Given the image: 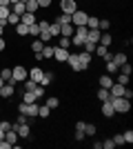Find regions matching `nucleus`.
Here are the masks:
<instances>
[{
    "mask_svg": "<svg viewBox=\"0 0 133 149\" xmlns=\"http://www.w3.org/2000/svg\"><path fill=\"white\" fill-rule=\"evenodd\" d=\"M36 22H38L40 31H42V29H49V22H47V20H36Z\"/></svg>",
    "mask_w": 133,
    "mask_h": 149,
    "instance_id": "47",
    "label": "nucleus"
},
{
    "mask_svg": "<svg viewBox=\"0 0 133 149\" xmlns=\"http://www.w3.org/2000/svg\"><path fill=\"white\" fill-rule=\"evenodd\" d=\"M113 143L115 145H127V143H124V138H122V134H115V136H113Z\"/></svg>",
    "mask_w": 133,
    "mask_h": 149,
    "instance_id": "46",
    "label": "nucleus"
},
{
    "mask_svg": "<svg viewBox=\"0 0 133 149\" xmlns=\"http://www.w3.org/2000/svg\"><path fill=\"white\" fill-rule=\"evenodd\" d=\"M0 140H5V131L0 129Z\"/></svg>",
    "mask_w": 133,
    "mask_h": 149,
    "instance_id": "56",
    "label": "nucleus"
},
{
    "mask_svg": "<svg viewBox=\"0 0 133 149\" xmlns=\"http://www.w3.org/2000/svg\"><path fill=\"white\" fill-rule=\"evenodd\" d=\"M67 62H69V67L73 69V71H84L80 60H78V54H69V56H67Z\"/></svg>",
    "mask_w": 133,
    "mask_h": 149,
    "instance_id": "6",
    "label": "nucleus"
},
{
    "mask_svg": "<svg viewBox=\"0 0 133 149\" xmlns=\"http://www.w3.org/2000/svg\"><path fill=\"white\" fill-rule=\"evenodd\" d=\"M111 60H113L115 65L120 67L122 62H127V54H113V56H111Z\"/></svg>",
    "mask_w": 133,
    "mask_h": 149,
    "instance_id": "23",
    "label": "nucleus"
},
{
    "mask_svg": "<svg viewBox=\"0 0 133 149\" xmlns=\"http://www.w3.org/2000/svg\"><path fill=\"white\" fill-rule=\"evenodd\" d=\"M84 138V129H76V140H82Z\"/></svg>",
    "mask_w": 133,
    "mask_h": 149,
    "instance_id": "50",
    "label": "nucleus"
},
{
    "mask_svg": "<svg viewBox=\"0 0 133 149\" xmlns=\"http://www.w3.org/2000/svg\"><path fill=\"white\" fill-rule=\"evenodd\" d=\"M51 80H53V76H51L49 71H44V74H42V80H40V85H42V87H47V85H51Z\"/></svg>",
    "mask_w": 133,
    "mask_h": 149,
    "instance_id": "30",
    "label": "nucleus"
},
{
    "mask_svg": "<svg viewBox=\"0 0 133 149\" xmlns=\"http://www.w3.org/2000/svg\"><path fill=\"white\" fill-rule=\"evenodd\" d=\"M118 74H120V71H118ZM118 82L127 87V82H129V76H127V74H120V76H118Z\"/></svg>",
    "mask_w": 133,
    "mask_h": 149,
    "instance_id": "43",
    "label": "nucleus"
},
{
    "mask_svg": "<svg viewBox=\"0 0 133 149\" xmlns=\"http://www.w3.org/2000/svg\"><path fill=\"white\" fill-rule=\"evenodd\" d=\"M29 33H31V36H40V27H38V22L29 25Z\"/></svg>",
    "mask_w": 133,
    "mask_h": 149,
    "instance_id": "40",
    "label": "nucleus"
},
{
    "mask_svg": "<svg viewBox=\"0 0 133 149\" xmlns=\"http://www.w3.org/2000/svg\"><path fill=\"white\" fill-rule=\"evenodd\" d=\"M87 33H89L87 27H76V36L71 38V42L76 45V47H82V45L87 42Z\"/></svg>",
    "mask_w": 133,
    "mask_h": 149,
    "instance_id": "4",
    "label": "nucleus"
},
{
    "mask_svg": "<svg viewBox=\"0 0 133 149\" xmlns=\"http://www.w3.org/2000/svg\"><path fill=\"white\" fill-rule=\"evenodd\" d=\"M2 33H5V27H2V25H0V36H2Z\"/></svg>",
    "mask_w": 133,
    "mask_h": 149,
    "instance_id": "57",
    "label": "nucleus"
},
{
    "mask_svg": "<svg viewBox=\"0 0 133 149\" xmlns=\"http://www.w3.org/2000/svg\"><path fill=\"white\" fill-rule=\"evenodd\" d=\"M49 113H51V109H49L47 105H40V107H38V116H40V118H47Z\"/></svg>",
    "mask_w": 133,
    "mask_h": 149,
    "instance_id": "32",
    "label": "nucleus"
},
{
    "mask_svg": "<svg viewBox=\"0 0 133 149\" xmlns=\"http://www.w3.org/2000/svg\"><path fill=\"white\" fill-rule=\"evenodd\" d=\"M36 98H38V96L33 91H22V102H36Z\"/></svg>",
    "mask_w": 133,
    "mask_h": 149,
    "instance_id": "22",
    "label": "nucleus"
},
{
    "mask_svg": "<svg viewBox=\"0 0 133 149\" xmlns=\"http://www.w3.org/2000/svg\"><path fill=\"white\" fill-rule=\"evenodd\" d=\"M82 47H84V51H87V54H93V51H95V42H91V40H87Z\"/></svg>",
    "mask_w": 133,
    "mask_h": 149,
    "instance_id": "38",
    "label": "nucleus"
},
{
    "mask_svg": "<svg viewBox=\"0 0 133 149\" xmlns=\"http://www.w3.org/2000/svg\"><path fill=\"white\" fill-rule=\"evenodd\" d=\"M111 85H113V78H111V76H100V87H104V89H109L111 87Z\"/></svg>",
    "mask_w": 133,
    "mask_h": 149,
    "instance_id": "18",
    "label": "nucleus"
},
{
    "mask_svg": "<svg viewBox=\"0 0 133 149\" xmlns=\"http://www.w3.org/2000/svg\"><path fill=\"white\" fill-rule=\"evenodd\" d=\"M40 40H42V42H49V40H51L49 29H42V31H40Z\"/></svg>",
    "mask_w": 133,
    "mask_h": 149,
    "instance_id": "39",
    "label": "nucleus"
},
{
    "mask_svg": "<svg viewBox=\"0 0 133 149\" xmlns=\"http://www.w3.org/2000/svg\"><path fill=\"white\" fill-rule=\"evenodd\" d=\"M0 78L5 82H11V69H0Z\"/></svg>",
    "mask_w": 133,
    "mask_h": 149,
    "instance_id": "33",
    "label": "nucleus"
},
{
    "mask_svg": "<svg viewBox=\"0 0 133 149\" xmlns=\"http://www.w3.org/2000/svg\"><path fill=\"white\" fill-rule=\"evenodd\" d=\"M29 78V71H27L22 65H18V67H13L11 69V82L16 85V82H22V80H27Z\"/></svg>",
    "mask_w": 133,
    "mask_h": 149,
    "instance_id": "3",
    "label": "nucleus"
},
{
    "mask_svg": "<svg viewBox=\"0 0 133 149\" xmlns=\"http://www.w3.org/2000/svg\"><path fill=\"white\" fill-rule=\"evenodd\" d=\"M5 140H7V143H11V145H16V143H18V134H16L13 129H9L5 134Z\"/></svg>",
    "mask_w": 133,
    "mask_h": 149,
    "instance_id": "17",
    "label": "nucleus"
},
{
    "mask_svg": "<svg viewBox=\"0 0 133 149\" xmlns=\"http://www.w3.org/2000/svg\"><path fill=\"white\" fill-rule=\"evenodd\" d=\"M98 29H100V31H109V29H111V22H109L107 18L98 20Z\"/></svg>",
    "mask_w": 133,
    "mask_h": 149,
    "instance_id": "26",
    "label": "nucleus"
},
{
    "mask_svg": "<svg viewBox=\"0 0 133 149\" xmlns=\"http://www.w3.org/2000/svg\"><path fill=\"white\" fill-rule=\"evenodd\" d=\"M84 136H95V125H87L84 123Z\"/></svg>",
    "mask_w": 133,
    "mask_h": 149,
    "instance_id": "37",
    "label": "nucleus"
},
{
    "mask_svg": "<svg viewBox=\"0 0 133 149\" xmlns=\"http://www.w3.org/2000/svg\"><path fill=\"white\" fill-rule=\"evenodd\" d=\"M60 7H62V13H69V16L78 9V7H76V0H62Z\"/></svg>",
    "mask_w": 133,
    "mask_h": 149,
    "instance_id": "8",
    "label": "nucleus"
},
{
    "mask_svg": "<svg viewBox=\"0 0 133 149\" xmlns=\"http://www.w3.org/2000/svg\"><path fill=\"white\" fill-rule=\"evenodd\" d=\"M56 22H58V25H69L71 16H69V13H60V18H56Z\"/></svg>",
    "mask_w": 133,
    "mask_h": 149,
    "instance_id": "29",
    "label": "nucleus"
},
{
    "mask_svg": "<svg viewBox=\"0 0 133 149\" xmlns=\"http://www.w3.org/2000/svg\"><path fill=\"white\" fill-rule=\"evenodd\" d=\"M111 100V107H113L115 113H127L131 109V100H127L124 96H118V98H109Z\"/></svg>",
    "mask_w": 133,
    "mask_h": 149,
    "instance_id": "1",
    "label": "nucleus"
},
{
    "mask_svg": "<svg viewBox=\"0 0 133 149\" xmlns=\"http://www.w3.org/2000/svg\"><path fill=\"white\" fill-rule=\"evenodd\" d=\"M42 69L40 67H33V69H29V80H33V82H38L40 85V80H42Z\"/></svg>",
    "mask_w": 133,
    "mask_h": 149,
    "instance_id": "9",
    "label": "nucleus"
},
{
    "mask_svg": "<svg viewBox=\"0 0 133 149\" xmlns=\"http://www.w3.org/2000/svg\"><path fill=\"white\" fill-rule=\"evenodd\" d=\"M69 45H71V38H67V36H62V38H60V47H64V49H67Z\"/></svg>",
    "mask_w": 133,
    "mask_h": 149,
    "instance_id": "45",
    "label": "nucleus"
},
{
    "mask_svg": "<svg viewBox=\"0 0 133 149\" xmlns=\"http://www.w3.org/2000/svg\"><path fill=\"white\" fill-rule=\"evenodd\" d=\"M11 11L18 13V16H22V13H25V2H13V5H11Z\"/></svg>",
    "mask_w": 133,
    "mask_h": 149,
    "instance_id": "21",
    "label": "nucleus"
},
{
    "mask_svg": "<svg viewBox=\"0 0 133 149\" xmlns=\"http://www.w3.org/2000/svg\"><path fill=\"white\" fill-rule=\"evenodd\" d=\"M67 56H69V51L64 49V47H53V58L58 62H67Z\"/></svg>",
    "mask_w": 133,
    "mask_h": 149,
    "instance_id": "7",
    "label": "nucleus"
},
{
    "mask_svg": "<svg viewBox=\"0 0 133 149\" xmlns=\"http://www.w3.org/2000/svg\"><path fill=\"white\" fill-rule=\"evenodd\" d=\"M102 116H107V118H113L115 116L113 107H111V100H102Z\"/></svg>",
    "mask_w": 133,
    "mask_h": 149,
    "instance_id": "10",
    "label": "nucleus"
},
{
    "mask_svg": "<svg viewBox=\"0 0 133 149\" xmlns=\"http://www.w3.org/2000/svg\"><path fill=\"white\" fill-rule=\"evenodd\" d=\"M36 9H38V2H36V0H27V2H25V11L36 13Z\"/></svg>",
    "mask_w": 133,
    "mask_h": 149,
    "instance_id": "19",
    "label": "nucleus"
},
{
    "mask_svg": "<svg viewBox=\"0 0 133 149\" xmlns=\"http://www.w3.org/2000/svg\"><path fill=\"white\" fill-rule=\"evenodd\" d=\"M60 36H67V38L73 36V25H71V22L69 25H60Z\"/></svg>",
    "mask_w": 133,
    "mask_h": 149,
    "instance_id": "16",
    "label": "nucleus"
},
{
    "mask_svg": "<svg viewBox=\"0 0 133 149\" xmlns=\"http://www.w3.org/2000/svg\"><path fill=\"white\" fill-rule=\"evenodd\" d=\"M78 60H80V65H82V69L89 67V62H91V54H87V51H82V54H78Z\"/></svg>",
    "mask_w": 133,
    "mask_h": 149,
    "instance_id": "15",
    "label": "nucleus"
},
{
    "mask_svg": "<svg viewBox=\"0 0 133 149\" xmlns=\"http://www.w3.org/2000/svg\"><path fill=\"white\" fill-rule=\"evenodd\" d=\"M13 131L18 134V138H27L29 134H31V129H29V123H16V125H13Z\"/></svg>",
    "mask_w": 133,
    "mask_h": 149,
    "instance_id": "5",
    "label": "nucleus"
},
{
    "mask_svg": "<svg viewBox=\"0 0 133 149\" xmlns=\"http://www.w3.org/2000/svg\"><path fill=\"white\" fill-rule=\"evenodd\" d=\"M107 71H109V76L118 74V65H115L113 60H107Z\"/></svg>",
    "mask_w": 133,
    "mask_h": 149,
    "instance_id": "31",
    "label": "nucleus"
},
{
    "mask_svg": "<svg viewBox=\"0 0 133 149\" xmlns=\"http://www.w3.org/2000/svg\"><path fill=\"white\" fill-rule=\"evenodd\" d=\"M122 138H124V143H129V145H131V143H133V131H131V129H129V131H124V134H122Z\"/></svg>",
    "mask_w": 133,
    "mask_h": 149,
    "instance_id": "42",
    "label": "nucleus"
},
{
    "mask_svg": "<svg viewBox=\"0 0 133 149\" xmlns=\"http://www.w3.org/2000/svg\"><path fill=\"white\" fill-rule=\"evenodd\" d=\"M42 47H44V42H42V40H36V42L31 45V49L36 51V54H40V51H42Z\"/></svg>",
    "mask_w": 133,
    "mask_h": 149,
    "instance_id": "41",
    "label": "nucleus"
},
{
    "mask_svg": "<svg viewBox=\"0 0 133 149\" xmlns=\"http://www.w3.org/2000/svg\"><path fill=\"white\" fill-rule=\"evenodd\" d=\"M2 85H5V80H2V78H0V87H2Z\"/></svg>",
    "mask_w": 133,
    "mask_h": 149,
    "instance_id": "59",
    "label": "nucleus"
},
{
    "mask_svg": "<svg viewBox=\"0 0 133 149\" xmlns=\"http://www.w3.org/2000/svg\"><path fill=\"white\" fill-rule=\"evenodd\" d=\"M40 56H42V58H53V47L44 45V47H42V51H40Z\"/></svg>",
    "mask_w": 133,
    "mask_h": 149,
    "instance_id": "25",
    "label": "nucleus"
},
{
    "mask_svg": "<svg viewBox=\"0 0 133 149\" xmlns=\"http://www.w3.org/2000/svg\"><path fill=\"white\" fill-rule=\"evenodd\" d=\"M13 2H20V0H9V5H13Z\"/></svg>",
    "mask_w": 133,
    "mask_h": 149,
    "instance_id": "58",
    "label": "nucleus"
},
{
    "mask_svg": "<svg viewBox=\"0 0 133 149\" xmlns=\"http://www.w3.org/2000/svg\"><path fill=\"white\" fill-rule=\"evenodd\" d=\"M2 49H5V38L0 36V51H2Z\"/></svg>",
    "mask_w": 133,
    "mask_h": 149,
    "instance_id": "54",
    "label": "nucleus"
},
{
    "mask_svg": "<svg viewBox=\"0 0 133 149\" xmlns=\"http://www.w3.org/2000/svg\"><path fill=\"white\" fill-rule=\"evenodd\" d=\"M124 98H127V100L133 98V91H131V89H124Z\"/></svg>",
    "mask_w": 133,
    "mask_h": 149,
    "instance_id": "53",
    "label": "nucleus"
},
{
    "mask_svg": "<svg viewBox=\"0 0 133 149\" xmlns=\"http://www.w3.org/2000/svg\"><path fill=\"white\" fill-rule=\"evenodd\" d=\"M0 149H11V143H7V140H0Z\"/></svg>",
    "mask_w": 133,
    "mask_h": 149,
    "instance_id": "52",
    "label": "nucleus"
},
{
    "mask_svg": "<svg viewBox=\"0 0 133 149\" xmlns=\"http://www.w3.org/2000/svg\"><path fill=\"white\" fill-rule=\"evenodd\" d=\"M0 129H2V131L7 134L9 129H13V125H11V123H7V120H2V123H0Z\"/></svg>",
    "mask_w": 133,
    "mask_h": 149,
    "instance_id": "44",
    "label": "nucleus"
},
{
    "mask_svg": "<svg viewBox=\"0 0 133 149\" xmlns=\"http://www.w3.org/2000/svg\"><path fill=\"white\" fill-rule=\"evenodd\" d=\"M13 91H16V89H13V82H7V85H2V87H0V96H2V98L13 96Z\"/></svg>",
    "mask_w": 133,
    "mask_h": 149,
    "instance_id": "12",
    "label": "nucleus"
},
{
    "mask_svg": "<svg viewBox=\"0 0 133 149\" xmlns=\"http://www.w3.org/2000/svg\"><path fill=\"white\" fill-rule=\"evenodd\" d=\"M18 22H20V16H18V13H9V16H7V25H13V27H16V25H18Z\"/></svg>",
    "mask_w": 133,
    "mask_h": 149,
    "instance_id": "24",
    "label": "nucleus"
},
{
    "mask_svg": "<svg viewBox=\"0 0 133 149\" xmlns=\"http://www.w3.org/2000/svg\"><path fill=\"white\" fill-rule=\"evenodd\" d=\"M36 20H38V18H36L33 13H29V11H25L22 16H20V22H22V25H27V27H29V25H33Z\"/></svg>",
    "mask_w": 133,
    "mask_h": 149,
    "instance_id": "13",
    "label": "nucleus"
},
{
    "mask_svg": "<svg viewBox=\"0 0 133 149\" xmlns=\"http://www.w3.org/2000/svg\"><path fill=\"white\" fill-rule=\"evenodd\" d=\"M38 2V7H49L51 5V0H36Z\"/></svg>",
    "mask_w": 133,
    "mask_h": 149,
    "instance_id": "51",
    "label": "nucleus"
},
{
    "mask_svg": "<svg viewBox=\"0 0 133 149\" xmlns=\"http://www.w3.org/2000/svg\"><path fill=\"white\" fill-rule=\"evenodd\" d=\"M16 33H18V36H27V33H29V27L18 22V25H16Z\"/></svg>",
    "mask_w": 133,
    "mask_h": 149,
    "instance_id": "27",
    "label": "nucleus"
},
{
    "mask_svg": "<svg viewBox=\"0 0 133 149\" xmlns=\"http://www.w3.org/2000/svg\"><path fill=\"white\" fill-rule=\"evenodd\" d=\"M100 36H102V31L100 29H89V33H87V40H91V42H100Z\"/></svg>",
    "mask_w": 133,
    "mask_h": 149,
    "instance_id": "14",
    "label": "nucleus"
},
{
    "mask_svg": "<svg viewBox=\"0 0 133 149\" xmlns=\"http://www.w3.org/2000/svg\"><path fill=\"white\" fill-rule=\"evenodd\" d=\"M49 33H51V38H58V36H60V25H58V22L49 25Z\"/></svg>",
    "mask_w": 133,
    "mask_h": 149,
    "instance_id": "28",
    "label": "nucleus"
},
{
    "mask_svg": "<svg viewBox=\"0 0 133 149\" xmlns=\"http://www.w3.org/2000/svg\"><path fill=\"white\" fill-rule=\"evenodd\" d=\"M22 91H33V89L38 87V82H33V80H29V78H27V80H22Z\"/></svg>",
    "mask_w": 133,
    "mask_h": 149,
    "instance_id": "20",
    "label": "nucleus"
},
{
    "mask_svg": "<svg viewBox=\"0 0 133 149\" xmlns=\"http://www.w3.org/2000/svg\"><path fill=\"white\" fill-rule=\"evenodd\" d=\"M87 18H89V13L82 11V9H76V11L71 13V25L73 27H84L87 25Z\"/></svg>",
    "mask_w": 133,
    "mask_h": 149,
    "instance_id": "2",
    "label": "nucleus"
},
{
    "mask_svg": "<svg viewBox=\"0 0 133 149\" xmlns=\"http://www.w3.org/2000/svg\"><path fill=\"white\" fill-rule=\"evenodd\" d=\"M98 98H100V100H109V98H111L109 89H104V87H102V89H98Z\"/></svg>",
    "mask_w": 133,
    "mask_h": 149,
    "instance_id": "35",
    "label": "nucleus"
},
{
    "mask_svg": "<svg viewBox=\"0 0 133 149\" xmlns=\"http://www.w3.org/2000/svg\"><path fill=\"white\" fill-rule=\"evenodd\" d=\"M58 105H60V100H58L56 96H51V98L47 100V107H49V109H58Z\"/></svg>",
    "mask_w": 133,
    "mask_h": 149,
    "instance_id": "34",
    "label": "nucleus"
},
{
    "mask_svg": "<svg viewBox=\"0 0 133 149\" xmlns=\"http://www.w3.org/2000/svg\"><path fill=\"white\" fill-rule=\"evenodd\" d=\"M102 147H104V149H113L115 143H113V140H104V143H102Z\"/></svg>",
    "mask_w": 133,
    "mask_h": 149,
    "instance_id": "48",
    "label": "nucleus"
},
{
    "mask_svg": "<svg viewBox=\"0 0 133 149\" xmlns=\"http://www.w3.org/2000/svg\"><path fill=\"white\" fill-rule=\"evenodd\" d=\"M93 54L102 56L104 60H111V54H109V47H104V45H95V51H93Z\"/></svg>",
    "mask_w": 133,
    "mask_h": 149,
    "instance_id": "11",
    "label": "nucleus"
},
{
    "mask_svg": "<svg viewBox=\"0 0 133 149\" xmlns=\"http://www.w3.org/2000/svg\"><path fill=\"white\" fill-rule=\"evenodd\" d=\"M33 93H36V96H38V98H40V96H42V93H44V87H42V85H38V87L33 89Z\"/></svg>",
    "mask_w": 133,
    "mask_h": 149,
    "instance_id": "49",
    "label": "nucleus"
},
{
    "mask_svg": "<svg viewBox=\"0 0 133 149\" xmlns=\"http://www.w3.org/2000/svg\"><path fill=\"white\" fill-rule=\"evenodd\" d=\"M98 45L109 47V45H111V33H102V36H100V42H98Z\"/></svg>",
    "mask_w": 133,
    "mask_h": 149,
    "instance_id": "36",
    "label": "nucleus"
},
{
    "mask_svg": "<svg viewBox=\"0 0 133 149\" xmlns=\"http://www.w3.org/2000/svg\"><path fill=\"white\" fill-rule=\"evenodd\" d=\"M0 7H9V0H0Z\"/></svg>",
    "mask_w": 133,
    "mask_h": 149,
    "instance_id": "55",
    "label": "nucleus"
}]
</instances>
